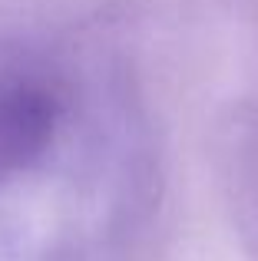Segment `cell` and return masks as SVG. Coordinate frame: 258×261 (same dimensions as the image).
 Masks as SVG:
<instances>
[{
  "label": "cell",
  "instance_id": "cell-1",
  "mask_svg": "<svg viewBox=\"0 0 258 261\" xmlns=\"http://www.w3.org/2000/svg\"><path fill=\"white\" fill-rule=\"evenodd\" d=\"M57 99L40 83H0V185L13 182L43 159L57 136Z\"/></svg>",
  "mask_w": 258,
  "mask_h": 261
}]
</instances>
